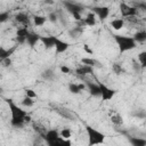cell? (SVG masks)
<instances>
[{
  "instance_id": "836d02e7",
  "label": "cell",
  "mask_w": 146,
  "mask_h": 146,
  "mask_svg": "<svg viewBox=\"0 0 146 146\" xmlns=\"http://www.w3.org/2000/svg\"><path fill=\"white\" fill-rule=\"evenodd\" d=\"M42 76H43V79H46V80H51V79L54 78V72H52L51 70H46V71L42 73Z\"/></svg>"
},
{
  "instance_id": "8d00e7d4",
  "label": "cell",
  "mask_w": 146,
  "mask_h": 146,
  "mask_svg": "<svg viewBox=\"0 0 146 146\" xmlns=\"http://www.w3.org/2000/svg\"><path fill=\"white\" fill-rule=\"evenodd\" d=\"M0 62L2 63L3 66H9V65L11 64V59H10V58H6V59H2V60H0Z\"/></svg>"
},
{
  "instance_id": "52a82bcc",
  "label": "cell",
  "mask_w": 146,
  "mask_h": 146,
  "mask_svg": "<svg viewBox=\"0 0 146 146\" xmlns=\"http://www.w3.org/2000/svg\"><path fill=\"white\" fill-rule=\"evenodd\" d=\"M92 13L95 14V16L97 15L102 21L106 19L110 15V8L106 6H100V7H95L92 8Z\"/></svg>"
},
{
  "instance_id": "f546056e",
  "label": "cell",
  "mask_w": 146,
  "mask_h": 146,
  "mask_svg": "<svg viewBox=\"0 0 146 146\" xmlns=\"http://www.w3.org/2000/svg\"><path fill=\"white\" fill-rule=\"evenodd\" d=\"M112 70H113V72L115 74H121L123 72V67H122V65L120 63H114L112 65Z\"/></svg>"
},
{
  "instance_id": "ffe728a7",
  "label": "cell",
  "mask_w": 146,
  "mask_h": 146,
  "mask_svg": "<svg viewBox=\"0 0 146 146\" xmlns=\"http://www.w3.org/2000/svg\"><path fill=\"white\" fill-rule=\"evenodd\" d=\"M133 38V40L138 43V42H145L146 41V32L144 31V30H141V31H138V32H136L135 33V35L132 36Z\"/></svg>"
},
{
  "instance_id": "d6a6232c",
  "label": "cell",
  "mask_w": 146,
  "mask_h": 146,
  "mask_svg": "<svg viewBox=\"0 0 146 146\" xmlns=\"http://www.w3.org/2000/svg\"><path fill=\"white\" fill-rule=\"evenodd\" d=\"M25 96H26V97H29V98H32V99H34V98H36V97H38L36 92H35L33 89H30V88L25 90Z\"/></svg>"
},
{
  "instance_id": "f35d334b",
  "label": "cell",
  "mask_w": 146,
  "mask_h": 146,
  "mask_svg": "<svg viewBox=\"0 0 146 146\" xmlns=\"http://www.w3.org/2000/svg\"><path fill=\"white\" fill-rule=\"evenodd\" d=\"M78 87H79L80 91H83V90L87 89V88H86V83H78Z\"/></svg>"
},
{
  "instance_id": "f1b7e54d",
  "label": "cell",
  "mask_w": 146,
  "mask_h": 146,
  "mask_svg": "<svg viewBox=\"0 0 146 146\" xmlns=\"http://www.w3.org/2000/svg\"><path fill=\"white\" fill-rule=\"evenodd\" d=\"M22 105L25 106V107H32V106L34 105V100H33L32 98H29V97L25 96V97L22 99Z\"/></svg>"
},
{
  "instance_id": "3957f363",
  "label": "cell",
  "mask_w": 146,
  "mask_h": 146,
  "mask_svg": "<svg viewBox=\"0 0 146 146\" xmlns=\"http://www.w3.org/2000/svg\"><path fill=\"white\" fill-rule=\"evenodd\" d=\"M86 132H87V138H88V146H97V145L104 144L106 136L102 131H99L90 125H87Z\"/></svg>"
},
{
  "instance_id": "2e32d148",
  "label": "cell",
  "mask_w": 146,
  "mask_h": 146,
  "mask_svg": "<svg viewBox=\"0 0 146 146\" xmlns=\"http://www.w3.org/2000/svg\"><path fill=\"white\" fill-rule=\"evenodd\" d=\"M75 73L78 75H87V74H92L94 73V67H90V66H86V65H80L76 70H75Z\"/></svg>"
},
{
  "instance_id": "7402d4cb",
  "label": "cell",
  "mask_w": 146,
  "mask_h": 146,
  "mask_svg": "<svg viewBox=\"0 0 146 146\" xmlns=\"http://www.w3.org/2000/svg\"><path fill=\"white\" fill-rule=\"evenodd\" d=\"M81 63H82V65L90 66V67H95L98 62H97L96 59L91 58V57H83V58H81Z\"/></svg>"
},
{
  "instance_id": "d4e9b609",
  "label": "cell",
  "mask_w": 146,
  "mask_h": 146,
  "mask_svg": "<svg viewBox=\"0 0 146 146\" xmlns=\"http://www.w3.org/2000/svg\"><path fill=\"white\" fill-rule=\"evenodd\" d=\"M56 112L65 119H72V113L67 108H56Z\"/></svg>"
},
{
  "instance_id": "83f0119b",
  "label": "cell",
  "mask_w": 146,
  "mask_h": 146,
  "mask_svg": "<svg viewBox=\"0 0 146 146\" xmlns=\"http://www.w3.org/2000/svg\"><path fill=\"white\" fill-rule=\"evenodd\" d=\"M68 91H70V92H72V94H74V95H76V94H80V92H81V91H80V89H79V87H78V83H73V82L68 83Z\"/></svg>"
},
{
  "instance_id": "30bf717a",
  "label": "cell",
  "mask_w": 146,
  "mask_h": 146,
  "mask_svg": "<svg viewBox=\"0 0 146 146\" xmlns=\"http://www.w3.org/2000/svg\"><path fill=\"white\" fill-rule=\"evenodd\" d=\"M56 38L57 36L55 35H44V36H40V41L42 42L46 49H49V48H54Z\"/></svg>"
},
{
  "instance_id": "603a6c76",
  "label": "cell",
  "mask_w": 146,
  "mask_h": 146,
  "mask_svg": "<svg viewBox=\"0 0 146 146\" xmlns=\"http://www.w3.org/2000/svg\"><path fill=\"white\" fill-rule=\"evenodd\" d=\"M47 21V17L46 16H41V15H35L33 16V23L34 25L36 26H42Z\"/></svg>"
},
{
  "instance_id": "7c38bea8",
  "label": "cell",
  "mask_w": 146,
  "mask_h": 146,
  "mask_svg": "<svg viewBox=\"0 0 146 146\" xmlns=\"http://www.w3.org/2000/svg\"><path fill=\"white\" fill-rule=\"evenodd\" d=\"M80 22H81L82 25H84V26H94V25L96 24V16H95V14H94L92 11H89V13L86 15V17H84L83 19H81Z\"/></svg>"
},
{
  "instance_id": "e0dca14e",
  "label": "cell",
  "mask_w": 146,
  "mask_h": 146,
  "mask_svg": "<svg viewBox=\"0 0 146 146\" xmlns=\"http://www.w3.org/2000/svg\"><path fill=\"white\" fill-rule=\"evenodd\" d=\"M110 24H111V26L113 27V30L120 31V30H122L123 26H124V19H122V18H114V19L111 21Z\"/></svg>"
},
{
  "instance_id": "ba28073f",
  "label": "cell",
  "mask_w": 146,
  "mask_h": 146,
  "mask_svg": "<svg viewBox=\"0 0 146 146\" xmlns=\"http://www.w3.org/2000/svg\"><path fill=\"white\" fill-rule=\"evenodd\" d=\"M54 48H55L57 54H63V52H65L70 48V43L64 41V40H62V39H59V38H56Z\"/></svg>"
},
{
  "instance_id": "74e56055",
  "label": "cell",
  "mask_w": 146,
  "mask_h": 146,
  "mask_svg": "<svg viewBox=\"0 0 146 146\" xmlns=\"http://www.w3.org/2000/svg\"><path fill=\"white\" fill-rule=\"evenodd\" d=\"M83 49H84V51H86V52H88L89 55H92V52H94V51H92V49H91V48H89V44H84V46H83Z\"/></svg>"
},
{
  "instance_id": "484cf974",
  "label": "cell",
  "mask_w": 146,
  "mask_h": 146,
  "mask_svg": "<svg viewBox=\"0 0 146 146\" xmlns=\"http://www.w3.org/2000/svg\"><path fill=\"white\" fill-rule=\"evenodd\" d=\"M59 137L64 138V139H71L72 137V131L70 128H63L60 131H59Z\"/></svg>"
},
{
  "instance_id": "5b68a950",
  "label": "cell",
  "mask_w": 146,
  "mask_h": 146,
  "mask_svg": "<svg viewBox=\"0 0 146 146\" xmlns=\"http://www.w3.org/2000/svg\"><path fill=\"white\" fill-rule=\"evenodd\" d=\"M120 13H121L122 17L131 18V17H136L138 15V9L135 8L133 6H130L129 3L120 2Z\"/></svg>"
},
{
  "instance_id": "9c48e42d",
  "label": "cell",
  "mask_w": 146,
  "mask_h": 146,
  "mask_svg": "<svg viewBox=\"0 0 146 146\" xmlns=\"http://www.w3.org/2000/svg\"><path fill=\"white\" fill-rule=\"evenodd\" d=\"M59 137V131L56 129H49L43 133V139L46 140V143H51L54 140H56Z\"/></svg>"
},
{
  "instance_id": "44dd1931",
  "label": "cell",
  "mask_w": 146,
  "mask_h": 146,
  "mask_svg": "<svg viewBox=\"0 0 146 146\" xmlns=\"http://www.w3.org/2000/svg\"><path fill=\"white\" fill-rule=\"evenodd\" d=\"M111 122H112L114 125L120 127V125H122V124H123V117H122V115H121V114L115 113L114 115H112V116H111Z\"/></svg>"
},
{
  "instance_id": "5bb4252c",
  "label": "cell",
  "mask_w": 146,
  "mask_h": 146,
  "mask_svg": "<svg viewBox=\"0 0 146 146\" xmlns=\"http://www.w3.org/2000/svg\"><path fill=\"white\" fill-rule=\"evenodd\" d=\"M48 146H72V141L71 139H64L62 137H58L56 140L48 143Z\"/></svg>"
},
{
  "instance_id": "4dcf8cb0",
  "label": "cell",
  "mask_w": 146,
  "mask_h": 146,
  "mask_svg": "<svg viewBox=\"0 0 146 146\" xmlns=\"http://www.w3.org/2000/svg\"><path fill=\"white\" fill-rule=\"evenodd\" d=\"M83 32V27L82 26H76V27H74L73 30H71V32H70V34L71 35H73L74 38H76L79 34H81Z\"/></svg>"
},
{
  "instance_id": "9a60e30c",
  "label": "cell",
  "mask_w": 146,
  "mask_h": 146,
  "mask_svg": "<svg viewBox=\"0 0 146 146\" xmlns=\"http://www.w3.org/2000/svg\"><path fill=\"white\" fill-rule=\"evenodd\" d=\"M15 19H16L17 23H19V24H22L23 26H26V27L30 24V18L25 13H18L15 16Z\"/></svg>"
},
{
  "instance_id": "e575fe53",
  "label": "cell",
  "mask_w": 146,
  "mask_h": 146,
  "mask_svg": "<svg viewBox=\"0 0 146 146\" xmlns=\"http://www.w3.org/2000/svg\"><path fill=\"white\" fill-rule=\"evenodd\" d=\"M57 18H58V16H57V14H56L55 11H52V13H50V14L48 15V19H49L50 22H52V23L57 22Z\"/></svg>"
},
{
  "instance_id": "cb8c5ba5",
  "label": "cell",
  "mask_w": 146,
  "mask_h": 146,
  "mask_svg": "<svg viewBox=\"0 0 146 146\" xmlns=\"http://www.w3.org/2000/svg\"><path fill=\"white\" fill-rule=\"evenodd\" d=\"M30 33V31L27 30L26 26H23V27H19L16 32V38H21V39H26L27 34Z\"/></svg>"
},
{
  "instance_id": "8fae6325",
  "label": "cell",
  "mask_w": 146,
  "mask_h": 146,
  "mask_svg": "<svg viewBox=\"0 0 146 146\" xmlns=\"http://www.w3.org/2000/svg\"><path fill=\"white\" fill-rule=\"evenodd\" d=\"M86 83V88L88 89L89 94L91 96H95V97H98L99 94H100V89H99V84L98 83H95V82H84Z\"/></svg>"
},
{
  "instance_id": "277c9868",
  "label": "cell",
  "mask_w": 146,
  "mask_h": 146,
  "mask_svg": "<svg viewBox=\"0 0 146 146\" xmlns=\"http://www.w3.org/2000/svg\"><path fill=\"white\" fill-rule=\"evenodd\" d=\"M63 5L65 6L66 10L73 16V18H74L75 21H79V22H80V21L82 19L81 13L83 11V8H82L80 5H78V3L73 2V1H64Z\"/></svg>"
},
{
  "instance_id": "d590c367",
  "label": "cell",
  "mask_w": 146,
  "mask_h": 146,
  "mask_svg": "<svg viewBox=\"0 0 146 146\" xmlns=\"http://www.w3.org/2000/svg\"><path fill=\"white\" fill-rule=\"evenodd\" d=\"M59 70H60L62 73H70V72H71V68L67 67V66H65V65H62V66L59 67Z\"/></svg>"
},
{
  "instance_id": "8992f818",
  "label": "cell",
  "mask_w": 146,
  "mask_h": 146,
  "mask_svg": "<svg viewBox=\"0 0 146 146\" xmlns=\"http://www.w3.org/2000/svg\"><path fill=\"white\" fill-rule=\"evenodd\" d=\"M98 84H99V89H100V94H99L100 99L104 100V102L111 100V99L114 97V95H115L116 91H115L114 89H112V88L105 86L104 83H98Z\"/></svg>"
},
{
  "instance_id": "4fadbf2b",
  "label": "cell",
  "mask_w": 146,
  "mask_h": 146,
  "mask_svg": "<svg viewBox=\"0 0 146 146\" xmlns=\"http://www.w3.org/2000/svg\"><path fill=\"white\" fill-rule=\"evenodd\" d=\"M40 36H41V35H39V34H36V33L30 32V33L27 34L26 39H25V42H26L30 47H34V46L40 41Z\"/></svg>"
},
{
  "instance_id": "6da1fadb",
  "label": "cell",
  "mask_w": 146,
  "mask_h": 146,
  "mask_svg": "<svg viewBox=\"0 0 146 146\" xmlns=\"http://www.w3.org/2000/svg\"><path fill=\"white\" fill-rule=\"evenodd\" d=\"M8 107L10 112V124L15 128H22L25 123L31 121V116L25 110L16 105L11 99L8 100Z\"/></svg>"
},
{
  "instance_id": "1f68e13d",
  "label": "cell",
  "mask_w": 146,
  "mask_h": 146,
  "mask_svg": "<svg viewBox=\"0 0 146 146\" xmlns=\"http://www.w3.org/2000/svg\"><path fill=\"white\" fill-rule=\"evenodd\" d=\"M10 14L8 11H0V23H5L9 19Z\"/></svg>"
},
{
  "instance_id": "d6986e66",
  "label": "cell",
  "mask_w": 146,
  "mask_h": 146,
  "mask_svg": "<svg viewBox=\"0 0 146 146\" xmlns=\"http://www.w3.org/2000/svg\"><path fill=\"white\" fill-rule=\"evenodd\" d=\"M129 141L131 146H146V139L143 137H130Z\"/></svg>"
},
{
  "instance_id": "4316f807",
  "label": "cell",
  "mask_w": 146,
  "mask_h": 146,
  "mask_svg": "<svg viewBox=\"0 0 146 146\" xmlns=\"http://www.w3.org/2000/svg\"><path fill=\"white\" fill-rule=\"evenodd\" d=\"M138 59H139V64H140V68H145L146 66V51H141L138 54Z\"/></svg>"
},
{
  "instance_id": "7a4b0ae2",
  "label": "cell",
  "mask_w": 146,
  "mask_h": 146,
  "mask_svg": "<svg viewBox=\"0 0 146 146\" xmlns=\"http://www.w3.org/2000/svg\"><path fill=\"white\" fill-rule=\"evenodd\" d=\"M113 38H114V41L117 44L121 54H123L125 51H130L137 47V42L133 40L132 36H128V35H123V34H114Z\"/></svg>"
},
{
  "instance_id": "ac0fdd59",
  "label": "cell",
  "mask_w": 146,
  "mask_h": 146,
  "mask_svg": "<svg viewBox=\"0 0 146 146\" xmlns=\"http://www.w3.org/2000/svg\"><path fill=\"white\" fill-rule=\"evenodd\" d=\"M15 47H11L10 49H5L2 47H0V60L6 59V58H10V56L14 54L15 51Z\"/></svg>"
}]
</instances>
